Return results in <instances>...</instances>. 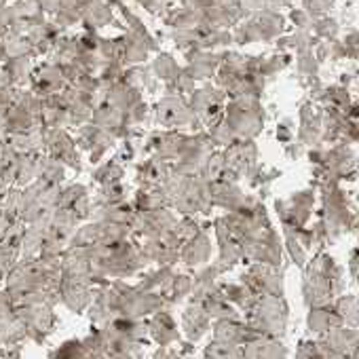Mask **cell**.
<instances>
[{
	"instance_id": "1",
	"label": "cell",
	"mask_w": 359,
	"mask_h": 359,
	"mask_svg": "<svg viewBox=\"0 0 359 359\" xmlns=\"http://www.w3.org/2000/svg\"><path fill=\"white\" fill-rule=\"evenodd\" d=\"M224 118L231 123L237 140H254L264 129V108L260 97L239 95L226 102Z\"/></svg>"
},
{
	"instance_id": "2",
	"label": "cell",
	"mask_w": 359,
	"mask_h": 359,
	"mask_svg": "<svg viewBox=\"0 0 359 359\" xmlns=\"http://www.w3.org/2000/svg\"><path fill=\"white\" fill-rule=\"evenodd\" d=\"M195 112L184 95H163L154 106V123L167 131H180L182 127H193Z\"/></svg>"
},
{
	"instance_id": "3",
	"label": "cell",
	"mask_w": 359,
	"mask_h": 359,
	"mask_svg": "<svg viewBox=\"0 0 359 359\" xmlns=\"http://www.w3.org/2000/svg\"><path fill=\"white\" fill-rule=\"evenodd\" d=\"M313 205H315V191L313 189H304L296 195H292L285 201H275V212L283 224V231H302L313 214Z\"/></svg>"
},
{
	"instance_id": "4",
	"label": "cell",
	"mask_w": 359,
	"mask_h": 359,
	"mask_svg": "<svg viewBox=\"0 0 359 359\" xmlns=\"http://www.w3.org/2000/svg\"><path fill=\"white\" fill-rule=\"evenodd\" d=\"M43 131H45V152H47V156L60 161L62 165H66L72 171H81L83 169L81 150H79L70 129L43 127Z\"/></svg>"
},
{
	"instance_id": "5",
	"label": "cell",
	"mask_w": 359,
	"mask_h": 359,
	"mask_svg": "<svg viewBox=\"0 0 359 359\" xmlns=\"http://www.w3.org/2000/svg\"><path fill=\"white\" fill-rule=\"evenodd\" d=\"M226 167L237 171L241 180H252L258 175L262 163H258V146L254 140H235L224 150Z\"/></svg>"
},
{
	"instance_id": "6",
	"label": "cell",
	"mask_w": 359,
	"mask_h": 359,
	"mask_svg": "<svg viewBox=\"0 0 359 359\" xmlns=\"http://www.w3.org/2000/svg\"><path fill=\"white\" fill-rule=\"evenodd\" d=\"M18 317L24 321L28 338L34 342H45V338L55 327V311L51 304H28V306H15Z\"/></svg>"
},
{
	"instance_id": "7",
	"label": "cell",
	"mask_w": 359,
	"mask_h": 359,
	"mask_svg": "<svg viewBox=\"0 0 359 359\" xmlns=\"http://www.w3.org/2000/svg\"><path fill=\"white\" fill-rule=\"evenodd\" d=\"M66 87H68V81L64 79V72L57 64L45 60L34 66L30 87H28L32 93H36L39 97H47L53 93H62Z\"/></svg>"
},
{
	"instance_id": "8",
	"label": "cell",
	"mask_w": 359,
	"mask_h": 359,
	"mask_svg": "<svg viewBox=\"0 0 359 359\" xmlns=\"http://www.w3.org/2000/svg\"><path fill=\"white\" fill-rule=\"evenodd\" d=\"M187 57V68L191 70V74L195 76V81H210L216 76L222 55L220 51H205V49H191L184 53Z\"/></svg>"
},
{
	"instance_id": "9",
	"label": "cell",
	"mask_w": 359,
	"mask_h": 359,
	"mask_svg": "<svg viewBox=\"0 0 359 359\" xmlns=\"http://www.w3.org/2000/svg\"><path fill=\"white\" fill-rule=\"evenodd\" d=\"M93 294H95L93 285L83 283V281L62 279L60 283V302H64L74 313H83L85 309H89Z\"/></svg>"
},
{
	"instance_id": "10",
	"label": "cell",
	"mask_w": 359,
	"mask_h": 359,
	"mask_svg": "<svg viewBox=\"0 0 359 359\" xmlns=\"http://www.w3.org/2000/svg\"><path fill=\"white\" fill-rule=\"evenodd\" d=\"M116 18H114V9L108 5V0H89L85 13H83V30H102L108 26H116Z\"/></svg>"
},
{
	"instance_id": "11",
	"label": "cell",
	"mask_w": 359,
	"mask_h": 359,
	"mask_svg": "<svg viewBox=\"0 0 359 359\" xmlns=\"http://www.w3.org/2000/svg\"><path fill=\"white\" fill-rule=\"evenodd\" d=\"M34 66H36L34 57H11L0 64V74L7 79L9 85L18 89H28Z\"/></svg>"
},
{
	"instance_id": "12",
	"label": "cell",
	"mask_w": 359,
	"mask_h": 359,
	"mask_svg": "<svg viewBox=\"0 0 359 359\" xmlns=\"http://www.w3.org/2000/svg\"><path fill=\"white\" fill-rule=\"evenodd\" d=\"M210 258H212V239L208 231H201L197 237L187 241L182 250H180V260L189 266H203L210 262Z\"/></svg>"
},
{
	"instance_id": "13",
	"label": "cell",
	"mask_w": 359,
	"mask_h": 359,
	"mask_svg": "<svg viewBox=\"0 0 359 359\" xmlns=\"http://www.w3.org/2000/svg\"><path fill=\"white\" fill-rule=\"evenodd\" d=\"M245 199V193L235 182H226V180H218L212 182V201L214 208H222L224 212H239L241 203Z\"/></svg>"
},
{
	"instance_id": "14",
	"label": "cell",
	"mask_w": 359,
	"mask_h": 359,
	"mask_svg": "<svg viewBox=\"0 0 359 359\" xmlns=\"http://www.w3.org/2000/svg\"><path fill=\"white\" fill-rule=\"evenodd\" d=\"M47 152H28V154H20V163H18V177H15V187L18 189H26L28 184H32L34 180H39L43 161H45Z\"/></svg>"
},
{
	"instance_id": "15",
	"label": "cell",
	"mask_w": 359,
	"mask_h": 359,
	"mask_svg": "<svg viewBox=\"0 0 359 359\" xmlns=\"http://www.w3.org/2000/svg\"><path fill=\"white\" fill-rule=\"evenodd\" d=\"M340 325H342V321H340V317L336 315V311H334L332 304L315 306V309H311V313H309V330H311L313 334L325 336L327 332H332V330H336V327H340Z\"/></svg>"
},
{
	"instance_id": "16",
	"label": "cell",
	"mask_w": 359,
	"mask_h": 359,
	"mask_svg": "<svg viewBox=\"0 0 359 359\" xmlns=\"http://www.w3.org/2000/svg\"><path fill=\"white\" fill-rule=\"evenodd\" d=\"M252 20L258 24V28L262 30L264 34V43L269 41H277L283 30H285V18L281 15V11H275V9H264L256 15H252Z\"/></svg>"
},
{
	"instance_id": "17",
	"label": "cell",
	"mask_w": 359,
	"mask_h": 359,
	"mask_svg": "<svg viewBox=\"0 0 359 359\" xmlns=\"http://www.w3.org/2000/svg\"><path fill=\"white\" fill-rule=\"evenodd\" d=\"M123 45H125V53H123V64L125 66H140L146 64L150 57L148 47L144 45V41L140 36H135L133 32H125L123 34Z\"/></svg>"
},
{
	"instance_id": "18",
	"label": "cell",
	"mask_w": 359,
	"mask_h": 359,
	"mask_svg": "<svg viewBox=\"0 0 359 359\" xmlns=\"http://www.w3.org/2000/svg\"><path fill=\"white\" fill-rule=\"evenodd\" d=\"M150 70H152V74L156 76L158 83L167 85V83H173V79L180 74L182 66L175 62V57L171 53H156V57L150 64Z\"/></svg>"
},
{
	"instance_id": "19",
	"label": "cell",
	"mask_w": 359,
	"mask_h": 359,
	"mask_svg": "<svg viewBox=\"0 0 359 359\" xmlns=\"http://www.w3.org/2000/svg\"><path fill=\"white\" fill-rule=\"evenodd\" d=\"M93 182L97 187H106V184H114V182H123L125 177V167L123 163H118L116 158H110L106 163H100L93 171Z\"/></svg>"
},
{
	"instance_id": "20",
	"label": "cell",
	"mask_w": 359,
	"mask_h": 359,
	"mask_svg": "<svg viewBox=\"0 0 359 359\" xmlns=\"http://www.w3.org/2000/svg\"><path fill=\"white\" fill-rule=\"evenodd\" d=\"M334 311L340 317L342 325L359 327V296H340L334 302Z\"/></svg>"
},
{
	"instance_id": "21",
	"label": "cell",
	"mask_w": 359,
	"mask_h": 359,
	"mask_svg": "<svg viewBox=\"0 0 359 359\" xmlns=\"http://www.w3.org/2000/svg\"><path fill=\"white\" fill-rule=\"evenodd\" d=\"M208 327V311L201 304L191 306L184 313V330L189 334V338L199 340L203 336V330Z\"/></svg>"
},
{
	"instance_id": "22",
	"label": "cell",
	"mask_w": 359,
	"mask_h": 359,
	"mask_svg": "<svg viewBox=\"0 0 359 359\" xmlns=\"http://www.w3.org/2000/svg\"><path fill=\"white\" fill-rule=\"evenodd\" d=\"M233 41H235V45H254V43H264V34L258 28V24L252 18H248L235 26Z\"/></svg>"
},
{
	"instance_id": "23",
	"label": "cell",
	"mask_w": 359,
	"mask_h": 359,
	"mask_svg": "<svg viewBox=\"0 0 359 359\" xmlns=\"http://www.w3.org/2000/svg\"><path fill=\"white\" fill-rule=\"evenodd\" d=\"M66 165H62L60 161L51 158V156H45L43 161V167H41V173H39V180L45 182L47 187H64V180H66Z\"/></svg>"
},
{
	"instance_id": "24",
	"label": "cell",
	"mask_w": 359,
	"mask_h": 359,
	"mask_svg": "<svg viewBox=\"0 0 359 359\" xmlns=\"http://www.w3.org/2000/svg\"><path fill=\"white\" fill-rule=\"evenodd\" d=\"M226 171V158H224V152L222 150H214L210 152L205 165H203V171H201V177L208 180V182H218V180H222Z\"/></svg>"
},
{
	"instance_id": "25",
	"label": "cell",
	"mask_w": 359,
	"mask_h": 359,
	"mask_svg": "<svg viewBox=\"0 0 359 359\" xmlns=\"http://www.w3.org/2000/svg\"><path fill=\"white\" fill-rule=\"evenodd\" d=\"M152 334H154V338H156L158 342H163V344L175 340V338H177V332H175L173 319H171L167 313H158V315L154 317V321H152Z\"/></svg>"
},
{
	"instance_id": "26",
	"label": "cell",
	"mask_w": 359,
	"mask_h": 359,
	"mask_svg": "<svg viewBox=\"0 0 359 359\" xmlns=\"http://www.w3.org/2000/svg\"><path fill=\"white\" fill-rule=\"evenodd\" d=\"M311 32L319 39V41H325V43H332L338 39V32H340V26L334 18L325 15V18H319L313 22V28Z\"/></svg>"
},
{
	"instance_id": "27",
	"label": "cell",
	"mask_w": 359,
	"mask_h": 359,
	"mask_svg": "<svg viewBox=\"0 0 359 359\" xmlns=\"http://www.w3.org/2000/svg\"><path fill=\"white\" fill-rule=\"evenodd\" d=\"M208 133H210V137L214 140V144L216 146H220V148H226V146H231L237 137H235V131H233V127H231V123L226 121V118H220L216 125H212L210 129H208Z\"/></svg>"
},
{
	"instance_id": "28",
	"label": "cell",
	"mask_w": 359,
	"mask_h": 359,
	"mask_svg": "<svg viewBox=\"0 0 359 359\" xmlns=\"http://www.w3.org/2000/svg\"><path fill=\"white\" fill-rule=\"evenodd\" d=\"M283 237H285V250H287L290 258L298 266H304V262H306V248L300 243L298 235L294 231H283Z\"/></svg>"
},
{
	"instance_id": "29",
	"label": "cell",
	"mask_w": 359,
	"mask_h": 359,
	"mask_svg": "<svg viewBox=\"0 0 359 359\" xmlns=\"http://www.w3.org/2000/svg\"><path fill=\"white\" fill-rule=\"evenodd\" d=\"M336 5V0H302V9L313 18V20H319V18H325Z\"/></svg>"
},
{
	"instance_id": "30",
	"label": "cell",
	"mask_w": 359,
	"mask_h": 359,
	"mask_svg": "<svg viewBox=\"0 0 359 359\" xmlns=\"http://www.w3.org/2000/svg\"><path fill=\"white\" fill-rule=\"evenodd\" d=\"M296 66H298V72L304 74V76H315L317 74V68H319V62L315 57L313 51H306V53H298V60H296Z\"/></svg>"
},
{
	"instance_id": "31",
	"label": "cell",
	"mask_w": 359,
	"mask_h": 359,
	"mask_svg": "<svg viewBox=\"0 0 359 359\" xmlns=\"http://www.w3.org/2000/svg\"><path fill=\"white\" fill-rule=\"evenodd\" d=\"M193 287H195V281L191 277H187V275H175L173 281H171V290H173V296L175 298L187 296Z\"/></svg>"
},
{
	"instance_id": "32",
	"label": "cell",
	"mask_w": 359,
	"mask_h": 359,
	"mask_svg": "<svg viewBox=\"0 0 359 359\" xmlns=\"http://www.w3.org/2000/svg\"><path fill=\"white\" fill-rule=\"evenodd\" d=\"M298 30H306V32H311V28H313V18L304 11V9H292L290 11V18H287Z\"/></svg>"
},
{
	"instance_id": "33",
	"label": "cell",
	"mask_w": 359,
	"mask_h": 359,
	"mask_svg": "<svg viewBox=\"0 0 359 359\" xmlns=\"http://www.w3.org/2000/svg\"><path fill=\"white\" fill-rule=\"evenodd\" d=\"M135 156H137V144L133 142V140H123V144H121V148L116 150V161L118 163H133L135 161Z\"/></svg>"
},
{
	"instance_id": "34",
	"label": "cell",
	"mask_w": 359,
	"mask_h": 359,
	"mask_svg": "<svg viewBox=\"0 0 359 359\" xmlns=\"http://www.w3.org/2000/svg\"><path fill=\"white\" fill-rule=\"evenodd\" d=\"M292 137H294V123L290 118H285L277 125V140L283 144H290Z\"/></svg>"
},
{
	"instance_id": "35",
	"label": "cell",
	"mask_w": 359,
	"mask_h": 359,
	"mask_svg": "<svg viewBox=\"0 0 359 359\" xmlns=\"http://www.w3.org/2000/svg\"><path fill=\"white\" fill-rule=\"evenodd\" d=\"M216 5V0H180V7H187V9H193V11H208L210 7Z\"/></svg>"
},
{
	"instance_id": "36",
	"label": "cell",
	"mask_w": 359,
	"mask_h": 359,
	"mask_svg": "<svg viewBox=\"0 0 359 359\" xmlns=\"http://www.w3.org/2000/svg\"><path fill=\"white\" fill-rule=\"evenodd\" d=\"M39 3H41V7H43L45 15L51 20V18L62 9V5L66 3V0H39Z\"/></svg>"
},
{
	"instance_id": "37",
	"label": "cell",
	"mask_w": 359,
	"mask_h": 359,
	"mask_svg": "<svg viewBox=\"0 0 359 359\" xmlns=\"http://www.w3.org/2000/svg\"><path fill=\"white\" fill-rule=\"evenodd\" d=\"M302 152H304L302 144H287V146H285V154L292 156V158H298Z\"/></svg>"
},
{
	"instance_id": "38",
	"label": "cell",
	"mask_w": 359,
	"mask_h": 359,
	"mask_svg": "<svg viewBox=\"0 0 359 359\" xmlns=\"http://www.w3.org/2000/svg\"><path fill=\"white\" fill-rule=\"evenodd\" d=\"M165 3H173V0H165Z\"/></svg>"
}]
</instances>
